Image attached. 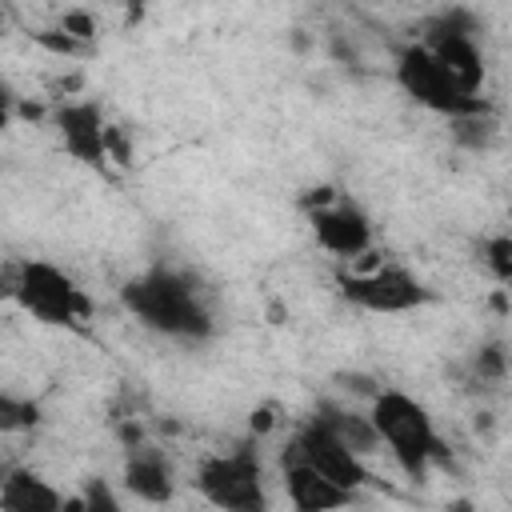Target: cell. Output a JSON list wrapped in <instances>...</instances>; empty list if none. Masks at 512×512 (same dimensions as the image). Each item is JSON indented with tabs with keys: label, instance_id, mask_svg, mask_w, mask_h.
<instances>
[{
	"label": "cell",
	"instance_id": "obj_1",
	"mask_svg": "<svg viewBox=\"0 0 512 512\" xmlns=\"http://www.w3.org/2000/svg\"><path fill=\"white\" fill-rule=\"evenodd\" d=\"M124 308L152 332L172 340H208L216 320L192 280L172 268H152L124 288Z\"/></svg>",
	"mask_w": 512,
	"mask_h": 512
},
{
	"label": "cell",
	"instance_id": "obj_2",
	"mask_svg": "<svg viewBox=\"0 0 512 512\" xmlns=\"http://www.w3.org/2000/svg\"><path fill=\"white\" fill-rule=\"evenodd\" d=\"M368 416L384 440V452L396 460V468L412 480H420L432 464L448 460L444 452V440L428 416V408L420 400H412L408 392L400 388H384L372 404H368Z\"/></svg>",
	"mask_w": 512,
	"mask_h": 512
},
{
	"label": "cell",
	"instance_id": "obj_3",
	"mask_svg": "<svg viewBox=\"0 0 512 512\" xmlns=\"http://www.w3.org/2000/svg\"><path fill=\"white\" fill-rule=\"evenodd\" d=\"M196 488L220 512H268L264 468L252 444H236L232 452L204 456L196 468Z\"/></svg>",
	"mask_w": 512,
	"mask_h": 512
},
{
	"label": "cell",
	"instance_id": "obj_4",
	"mask_svg": "<svg viewBox=\"0 0 512 512\" xmlns=\"http://www.w3.org/2000/svg\"><path fill=\"white\" fill-rule=\"evenodd\" d=\"M8 296H16L36 320L60 328H76L80 320L92 316V300L84 296V288H76L72 276H64L44 260H24L8 268Z\"/></svg>",
	"mask_w": 512,
	"mask_h": 512
},
{
	"label": "cell",
	"instance_id": "obj_5",
	"mask_svg": "<svg viewBox=\"0 0 512 512\" xmlns=\"http://www.w3.org/2000/svg\"><path fill=\"white\" fill-rule=\"evenodd\" d=\"M396 80H400V88H404L416 104H424V108H432V112H440V116H448V120L488 112V104H484L480 96H468V92L448 76V68H444L424 44H408V48L400 52V60H396Z\"/></svg>",
	"mask_w": 512,
	"mask_h": 512
},
{
	"label": "cell",
	"instance_id": "obj_6",
	"mask_svg": "<svg viewBox=\"0 0 512 512\" xmlns=\"http://www.w3.org/2000/svg\"><path fill=\"white\" fill-rule=\"evenodd\" d=\"M340 296L364 312H380V316H396V312H412L420 304L432 300V292L404 268V264H388L380 260L376 268H352L336 276Z\"/></svg>",
	"mask_w": 512,
	"mask_h": 512
},
{
	"label": "cell",
	"instance_id": "obj_7",
	"mask_svg": "<svg viewBox=\"0 0 512 512\" xmlns=\"http://www.w3.org/2000/svg\"><path fill=\"white\" fill-rule=\"evenodd\" d=\"M284 456H296V460L312 464L320 476H328L332 484H340V488L352 492V496H356L364 484H372L368 460H360L352 448H344L316 416H308V420L296 428V436H292V444H288Z\"/></svg>",
	"mask_w": 512,
	"mask_h": 512
},
{
	"label": "cell",
	"instance_id": "obj_8",
	"mask_svg": "<svg viewBox=\"0 0 512 512\" xmlns=\"http://www.w3.org/2000/svg\"><path fill=\"white\" fill-rule=\"evenodd\" d=\"M424 48L448 68V76L468 92V96H480V84H484V56L472 40V20L468 12H444L432 28H428V40Z\"/></svg>",
	"mask_w": 512,
	"mask_h": 512
},
{
	"label": "cell",
	"instance_id": "obj_9",
	"mask_svg": "<svg viewBox=\"0 0 512 512\" xmlns=\"http://www.w3.org/2000/svg\"><path fill=\"white\" fill-rule=\"evenodd\" d=\"M308 224H312L316 244L324 252H332L336 260H360L372 252V220L364 216L360 204H352L344 196H336L324 208H312Z\"/></svg>",
	"mask_w": 512,
	"mask_h": 512
},
{
	"label": "cell",
	"instance_id": "obj_10",
	"mask_svg": "<svg viewBox=\"0 0 512 512\" xmlns=\"http://www.w3.org/2000/svg\"><path fill=\"white\" fill-rule=\"evenodd\" d=\"M52 120H56V132H60V144L68 156H76L80 164H88L96 172H108V124H104L100 104L64 100Z\"/></svg>",
	"mask_w": 512,
	"mask_h": 512
},
{
	"label": "cell",
	"instance_id": "obj_11",
	"mask_svg": "<svg viewBox=\"0 0 512 512\" xmlns=\"http://www.w3.org/2000/svg\"><path fill=\"white\" fill-rule=\"evenodd\" d=\"M284 492L292 512H340V508H352L356 500L352 492H344L340 484H332L328 476H320L312 464L296 456H284Z\"/></svg>",
	"mask_w": 512,
	"mask_h": 512
},
{
	"label": "cell",
	"instance_id": "obj_12",
	"mask_svg": "<svg viewBox=\"0 0 512 512\" xmlns=\"http://www.w3.org/2000/svg\"><path fill=\"white\" fill-rule=\"evenodd\" d=\"M120 476H124V488L144 504H172V496H176V472H172L168 456L152 444L128 448Z\"/></svg>",
	"mask_w": 512,
	"mask_h": 512
},
{
	"label": "cell",
	"instance_id": "obj_13",
	"mask_svg": "<svg viewBox=\"0 0 512 512\" xmlns=\"http://www.w3.org/2000/svg\"><path fill=\"white\" fill-rule=\"evenodd\" d=\"M312 416H316L344 448H352L360 460L384 452V440H380V432H376V424H372L368 412H356L352 404H340V400H320Z\"/></svg>",
	"mask_w": 512,
	"mask_h": 512
},
{
	"label": "cell",
	"instance_id": "obj_14",
	"mask_svg": "<svg viewBox=\"0 0 512 512\" xmlns=\"http://www.w3.org/2000/svg\"><path fill=\"white\" fill-rule=\"evenodd\" d=\"M0 508L4 512H68V500L32 468H8L0 480Z\"/></svg>",
	"mask_w": 512,
	"mask_h": 512
},
{
	"label": "cell",
	"instance_id": "obj_15",
	"mask_svg": "<svg viewBox=\"0 0 512 512\" xmlns=\"http://www.w3.org/2000/svg\"><path fill=\"white\" fill-rule=\"evenodd\" d=\"M80 512H124V504H120V496H116V488L108 480L92 476L84 484V492H80Z\"/></svg>",
	"mask_w": 512,
	"mask_h": 512
},
{
	"label": "cell",
	"instance_id": "obj_16",
	"mask_svg": "<svg viewBox=\"0 0 512 512\" xmlns=\"http://www.w3.org/2000/svg\"><path fill=\"white\" fill-rule=\"evenodd\" d=\"M472 372H476L480 380H504V376L512 372L504 344H484V348L472 356Z\"/></svg>",
	"mask_w": 512,
	"mask_h": 512
},
{
	"label": "cell",
	"instance_id": "obj_17",
	"mask_svg": "<svg viewBox=\"0 0 512 512\" xmlns=\"http://www.w3.org/2000/svg\"><path fill=\"white\" fill-rule=\"evenodd\" d=\"M36 420H40V408H36L32 400H16L12 392L0 396V424H4L8 432H16V428H32Z\"/></svg>",
	"mask_w": 512,
	"mask_h": 512
},
{
	"label": "cell",
	"instance_id": "obj_18",
	"mask_svg": "<svg viewBox=\"0 0 512 512\" xmlns=\"http://www.w3.org/2000/svg\"><path fill=\"white\" fill-rule=\"evenodd\" d=\"M452 136H456L460 144H468V148L488 144V136H492V120H488V112H476V116H460V120H452Z\"/></svg>",
	"mask_w": 512,
	"mask_h": 512
},
{
	"label": "cell",
	"instance_id": "obj_19",
	"mask_svg": "<svg viewBox=\"0 0 512 512\" xmlns=\"http://www.w3.org/2000/svg\"><path fill=\"white\" fill-rule=\"evenodd\" d=\"M60 32H64V36H72V40H80V44H88V40L96 36V20H92L88 12H64Z\"/></svg>",
	"mask_w": 512,
	"mask_h": 512
},
{
	"label": "cell",
	"instance_id": "obj_20",
	"mask_svg": "<svg viewBox=\"0 0 512 512\" xmlns=\"http://www.w3.org/2000/svg\"><path fill=\"white\" fill-rule=\"evenodd\" d=\"M108 160L112 164H132V144L124 140L120 124H108Z\"/></svg>",
	"mask_w": 512,
	"mask_h": 512
},
{
	"label": "cell",
	"instance_id": "obj_21",
	"mask_svg": "<svg viewBox=\"0 0 512 512\" xmlns=\"http://www.w3.org/2000/svg\"><path fill=\"white\" fill-rule=\"evenodd\" d=\"M508 292H512V280H508Z\"/></svg>",
	"mask_w": 512,
	"mask_h": 512
}]
</instances>
